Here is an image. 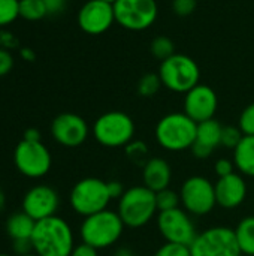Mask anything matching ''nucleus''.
Returning <instances> with one entry per match:
<instances>
[{"label":"nucleus","instance_id":"1","mask_svg":"<svg viewBox=\"0 0 254 256\" xmlns=\"http://www.w3.org/2000/svg\"><path fill=\"white\" fill-rule=\"evenodd\" d=\"M30 242L39 256H70L76 246L72 226L57 214L37 220Z\"/></svg>","mask_w":254,"mask_h":256},{"label":"nucleus","instance_id":"2","mask_svg":"<svg viewBox=\"0 0 254 256\" xmlns=\"http://www.w3.org/2000/svg\"><path fill=\"white\" fill-rule=\"evenodd\" d=\"M124 230L126 225L117 210L114 212L106 208L82 219L79 226V237L82 243L97 250H103L117 244L123 237Z\"/></svg>","mask_w":254,"mask_h":256},{"label":"nucleus","instance_id":"3","mask_svg":"<svg viewBox=\"0 0 254 256\" xmlns=\"http://www.w3.org/2000/svg\"><path fill=\"white\" fill-rule=\"evenodd\" d=\"M117 213L120 214L126 228L139 230L147 226L159 214L156 192L144 184L127 188L123 196L118 200Z\"/></svg>","mask_w":254,"mask_h":256},{"label":"nucleus","instance_id":"4","mask_svg":"<svg viewBox=\"0 0 254 256\" xmlns=\"http://www.w3.org/2000/svg\"><path fill=\"white\" fill-rule=\"evenodd\" d=\"M198 123L184 111L169 112L163 116L154 129V136L160 148L169 153H181L190 150L196 140Z\"/></svg>","mask_w":254,"mask_h":256},{"label":"nucleus","instance_id":"5","mask_svg":"<svg viewBox=\"0 0 254 256\" xmlns=\"http://www.w3.org/2000/svg\"><path fill=\"white\" fill-rule=\"evenodd\" d=\"M133 118L123 111H108L96 118L91 128L93 138L106 148H124L135 140Z\"/></svg>","mask_w":254,"mask_h":256},{"label":"nucleus","instance_id":"6","mask_svg":"<svg viewBox=\"0 0 254 256\" xmlns=\"http://www.w3.org/2000/svg\"><path fill=\"white\" fill-rule=\"evenodd\" d=\"M111 201L108 182L97 177H85L76 182L69 194L70 208L82 218L106 210Z\"/></svg>","mask_w":254,"mask_h":256},{"label":"nucleus","instance_id":"7","mask_svg":"<svg viewBox=\"0 0 254 256\" xmlns=\"http://www.w3.org/2000/svg\"><path fill=\"white\" fill-rule=\"evenodd\" d=\"M159 76L162 86L174 93H187L199 84L201 70L198 63L186 54H174L160 63Z\"/></svg>","mask_w":254,"mask_h":256},{"label":"nucleus","instance_id":"8","mask_svg":"<svg viewBox=\"0 0 254 256\" xmlns=\"http://www.w3.org/2000/svg\"><path fill=\"white\" fill-rule=\"evenodd\" d=\"M181 207L193 218H202L217 207L216 186L204 176H190L180 188Z\"/></svg>","mask_w":254,"mask_h":256},{"label":"nucleus","instance_id":"9","mask_svg":"<svg viewBox=\"0 0 254 256\" xmlns=\"http://www.w3.org/2000/svg\"><path fill=\"white\" fill-rule=\"evenodd\" d=\"M192 256H240L235 231L229 226H211L198 232L189 246Z\"/></svg>","mask_w":254,"mask_h":256},{"label":"nucleus","instance_id":"10","mask_svg":"<svg viewBox=\"0 0 254 256\" xmlns=\"http://www.w3.org/2000/svg\"><path fill=\"white\" fill-rule=\"evenodd\" d=\"M13 164L27 178H42L52 166V156L42 141L22 140L13 150Z\"/></svg>","mask_w":254,"mask_h":256},{"label":"nucleus","instance_id":"11","mask_svg":"<svg viewBox=\"0 0 254 256\" xmlns=\"http://www.w3.org/2000/svg\"><path fill=\"white\" fill-rule=\"evenodd\" d=\"M156 224L160 236L168 243L190 246L198 236L193 216L187 213L183 207L168 212H159Z\"/></svg>","mask_w":254,"mask_h":256},{"label":"nucleus","instance_id":"12","mask_svg":"<svg viewBox=\"0 0 254 256\" xmlns=\"http://www.w3.org/2000/svg\"><path fill=\"white\" fill-rule=\"evenodd\" d=\"M115 22L121 27L141 32L151 27L159 15L156 0H117L114 3Z\"/></svg>","mask_w":254,"mask_h":256},{"label":"nucleus","instance_id":"13","mask_svg":"<svg viewBox=\"0 0 254 256\" xmlns=\"http://www.w3.org/2000/svg\"><path fill=\"white\" fill-rule=\"evenodd\" d=\"M51 135L60 146L75 148L87 141L90 135V126L81 116L75 112H61L51 123Z\"/></svg>","mask_w":254,"mask_h":256},{"label":"nucleus","instance_id":"14","mask_svg":"<svg viewBox=\"0 0 254 256\" xmlns=\"http://www.w3.org/2000/svg\"><path fill=\"white\" fill-rule=\"evenodd\" d=\"M21 206L22 212L37 222L57 214L60 196L54 188L48 184H36L25 192Z\"/></svg>","mask_w":254,"mask_h":256},{"label":"nucleus","instance_id":"15","mask_svg":"<svg viewBox=\"0 0 254 256\" xmlns=\"http://www.w3.org/2000/svg\"><path fill=\"white\" fill-rule=\"evenodd\" d=\"M114 22V4L102 0H88L78 12V26L87 34H102Z\"/></svg>","mask_w":254,"mask_h":256},{"label":"nucleus","instance_id":"16","mask_svg":"<svg viewBox=\"0 0 254 256\" xmlns=\"http://www.w3.org/2000/svg\"><path fill=\"white\" fill-rule=\"evenodd\" d=\"M219 108L216 92L205 84H198L184 94V112L196 123L214 118Z\"/></svg>","mask_w":254,"mask_h":256},{"label":"nucleus","instance_id":"17","mask_svg":"<svg viewBox=\"0 0 254 256\" xmlns=\"http://www.w3.org/2000/svg\"><path fill=\"white\" fill-rule=\"evenodd\" d=\"M216 186V200L217 207L223 210H237L241 207L249 196V184L243 174L238 171L217 178Z\"/></svg>","mask_w":254,"mask_h":256},{"label":"nucleus","instance_id":"18","mask_svg":"<svg viewBox=\"0 0 254 256\" xmlns=\"http://www.w3.org/2000/svg\"><path fill=\"white\" fill-rule=\"evenodd\" d=\"M222 130H223V124L216 118L198 123L196 140L190 148L193 158L198 160H205L211 158L214 150L222 142Z\"/></svg>","mask_w":254,"mask_h":256},{"label":"nucleus","instance_id":"19","mask_svg":"<svg viewBox=\"0 0 254 256\" xmlns=\"http://www.w3.org/2000/svg\"><path fill=\"white\" fill-rule=\"evenodd\" d=\"M142 184L153 192H160L168 189L172 182V166L171 164L160 156H151L142 165Z\"/></svg>","mask_w":254,"mask_h":256},{"label":"nucleus","instance_id":"20","mask_svg":"<svg viewBox=\"0 0 254 256\" xmlns=\"http://www.w3.org/2000/svg\"><path fill=\"white\" fill-rule=\"evenodd\" d=\"M232 153L237 171L244 177L254 178V135H244Z\"/></svg>","mask_w":254,"mask_h":256},{"label":"nucleus","instance_id":"21","mask_svg":"<svg viewBox=\"0 0 254 256\" xmlns=\"http://www.w3.org/2000/svg\"><path fill=\"white\" fill-rule=\"evenodd\" d=\"M34 226H36V220H33L24 212H16L7 218L4 228L10 240L16 242V240H30Z\"/></svg>","mask_w":254,"mask_h":256},{"label":"nucleus","instance_id":"22","mask_svg":"<svg viewBox=\"0 0 254 256\" xmlns=\"http://www.w3.org/2000/svg\"><path fill=\"white\" fill-rule=\"evenodd\" d=\"M234 231L241 254L254 256V214L243 218Z\"/></svg>","mask_w":254,"mask_h":256},{"label":"nucleus","instance_id":"23","mask_svg":"<svg viewBox=\"0 0 254 256\" xmlns=\"http://www.w3.org/2000/svg\"><path fill=\"white\" fill-rule=\"evenodd\" d=\"M48 15L42 0H19V16L27 21H39Z\"/></svg>","mask_w":254,"mask_h":256},{"label":"nucleus","instance_id":"24","mask_svg":"<svg viewBox=\"0 0 254 256\" xmlns=\"http://www.w3.org/2000/svg\"><path fill=\"white\" fill-rule=\"evenodd\" d=\"M124 153H126V158L136 164V165H144L148 159H150V150H148V146L141 141V140H133L132 142H129L126 147H124Z\"/></svg>","mask_w":254,"mask_h":256},{"label":"nucleus","instance_id":"25","mask_svg":"<svg viewBox=\"0 0 254 256\" xmlns=\"http://www.w3.org/2000/svg\"><path fill=\"white\" fill-rule=\"evenodd\" d=\"M150 51L154 58L165 62L166 58L175 54V46H174V42L168 36H157L153 39L150 45Z\"/></svg>","mask_w":254,"mask_h":256},{"label":"nucleus","instance_id":"26","mask_svg":"<svg viewBox=\"0 0 254 256\" xmlns=\"http://www.w3.org/2000/svg\"><path fill=\"white\" fill-rule=\"evenodd\" d=\"M156 201H157V208L159 212H168L181 207V198L180 192L168 188L160 192H156Z\"/></svg>","mask_w":254,"mask_h":256},{"label":"nucleus","instance_id":"27","mask_svg":"<svg viewBox=\"0 0 254 256\" xmlns=\"http://www.w3.org/2000/svg\"><path fill=\"white\" fill-rule=\"evenodd\" d=\"M162 87V81H160V76L159 74H154V72H150V74H145L139 82H138V93L142 96V98H151L154 96Z\"/></svg>","mask_w":254,"mask_h":256},{"label":"nucleus","instance_id":"28","mask_svg":"<svg viewBox=\"0 0 254 256\" xmlns=\"http://www.w3.org/2000/svg\"><path fill=\"white\" fill-rule=\"evenodd\" d=\"M19 16V0H0V27L12 24Z\"/></svg>","mask_w":254,"mask_h":256},{"label":"nucleus","instance_id":"29","mask_svg":"<svg viewBox=\"0 0 254 256\" xmlns=\"http://www.w3.org/2000/svg\"><path fill=\"white\" fill-rule=\"evenodd\" d=\"M243 136L244 135H243V132H241V129L238 126H223L220 146L234 152L237 148V146L241 142Z\"/></svg>","mask_w":254,"mask_h":256},{"label":"nucleus","instance_id":"30","mask_svg":"<svg viewBox=\"0 0 254 256\" xmlns=\"http://www.w3.org/2000/svg\"><path fill=\"white\" fill-rule=\"evenodd\" d=\"M238 128L243 135H254V102L243 110L238 120Z\"/></svg>","mask_w":254,"mask_h":256},{"label":"nucleus","instance_id":"31","mask_svg":"<svg viewBox=\"0 0 254 256\" xmlns=\"http://www.w3.org/2000/svg\"><path fill=\"white\" fill-rule=\"evenodd\" d=\"M153 256H192L190 255V248L184 244H175V243H168L162 244Z\"/></svg>","mask_w":254,"mask_h":256},{"label":"nucleus","instance_id":"32","mask_svg":"<svg viewBox=\"0 0 254 256\" xmlns=\"http://www.w3.org/2000/svg\"><path fill=\"white\" fill-rule=\"evenodd\" d=\"M237 168H235V164H234V159H228V158H220L216 160L214 164V172L219 178L222 177H226L232 172H235Z\"/></svg>","mask_w":254,"mask_h":256},{"label":"nucleus","instance_id":"33","mask_svg":"<svg viewBox=\"0 0 254 256\" xmlns=\"http://www.w3.org/2000/svg\"><path fill=\"white\" fill-rule=\"evenodd\" d=\"M198 0H174L172 9L178 16H189L196 9Z\"/></svg>","mask_w":254,"mask_h":256},{"label":"nucleus","instance_id":"34","mask_svg":"<svg viewBox=\"0 0 254 256\" xmlns=\"http://www.w3.org/2000/svg\"><path fill=\"white\" fill-rule=\"evenodd\" d=\"M13 68L12 54L6 48H0V76L7 75Z\"/></svg>","mask_w":254,"mask_h":256},{"label":"nucleus","instance_id":"35","mask_svg":"<svg viewBox=\"0 0 254 256\" xmlns=\"http://www.w3.org/2000/svg\"><path fill=\"white\" fill-rule=\"evenodd\" d=\"M45 8H46V12L48 15H57V14H61L67 4V0H42Z\"/></svg>","mask_w":254,"mask_h":256},{"label":"nucleus","instance_id":"36","mask_svg":"<svg viewBox=\"0 0 254 256\" xmlns=\"http://www.w3.org/2000/svg\"><path fill=\"white\" fill-rule=\"evenodd\" d=\"M108 190H109L111 200H120L123 194L126 192V188L120 180H108Z\"/></svg>","mask_w":254,"mask_h":256},{"label":"nucleus","instance_id":"37","mask_svg":"<svg viewBox=\"0 0 254 256\" xmlns=\"http://www.w3.org/2000/svg\"><path fill=\"white\" fill-rule=\"evenodd\" d=\"M70 256H99V250L81 242L79 244L73 248Z\"/></svg>","mask_w":254,"mask_h":256},{"label":"nucleus","instance_id":"38","mask_svg":"<svg viewBox=\"0 0 254 256\" xmlns=\"http://www.w3.org/2000/svg\"><path fill=\"white\" fill-rule=\"evenodd\" d=\"M13 252L16 256H24L33 254V246L30 240H16L13 242Z\"/></svg>","mask_w":254,"mask_h":256},{"label":"nucleus","instance_id":"39","mask_svg":"<svg viewBox=\"0 0 254 256\" xmlns=\"http://www.w3.org/2000/svg\"><path fill=\"white\" fill-rule=\"evenodd\" d=\"M22 140H27V141H40V132L34 128H30L24 132V138Z\"/></svg>","mask_w":254,"mask_h":256},{"label":"nucleus","instance_id":"40","mask_svg":"<svg viewBox=\"0 0 254 256\" xmlns=\"http://www.w3.org/2000/svg\"><path fill=\"white\" fill-rule=\"evenodd\" d=\"M21 56H22V58L27 60V62L34 60V52H33L31 50H28V48H22V50H21Z\"/></svg>","mask_w":254,"mask_h":256},{"label":"nucleus","instance_id":"41","mask_svg":"<svg viewBox=\"0 0 254 256\" xmlns=\"http://www.w3.org/2000/svg\"><path fill=\"white\" fill-rule=\"evenodd\" d=\"M115 256H138L136 254H133V252H129V250H120L118 254Z\"/></svg>","mask_w":254,"mask_h":256},{"label":"nucleus","instance_id":"42","mask_svg":"<svg viewBox=\"0 0 254 256\" xmlns=\"http://www.w3.org/2000/svg\"><path fill=\"white\" fill-rule=\"evenodd\" d=\"M4 202H6V200H4V194L1 192V189H0V212L3 210V207H4Z\"/></svg>","mask_w":254,"mask_h":256},{"label":"nucleus","instance_id":"43","mask_svg":"<svg viewBox=\"0 0 254 256\" xmlns=\"http://www.w3.org/2000/svg\"><path fill=\"white\" fill-rule=\"evenodd\" d=\"M102 2H106V3H111V4H114L117 0H102Z\"/></svg>","mask_w":254,"mask_h":256},{"label":"nucleus","instance_id":"44","mask_svg":"<svg viewBox=\"0 0 254 256\" xmlns=\"http://www.w3.org/2000/svg\"><path fill=\"white\" fill-rule=\"evenodd\" d=\"M24 256H39V255H36V254L33 252V254H28V255H24Z\"/></svg>","mask_w":254,"mask_h":256},{"label":"nucleus","instance_id":"45","mask_svg":"<svg viewBox=\"0 0 254 256\" xmlns=\"http://www.w3.org/2000/svg\"><path fill=\"white\" fill-rule=\"evenodd\" d=\"M0 256H10V255H7V254H0Z\"/></svg>","mask_w":254,"mask_h":256},{"label":"nucleus","instance_id":"46","mask_svg":"<svg viewBox=\"0 0 254 256\" xmlns=\"http://www.w3.org/2000/svg\"><path fill=\"white\" fill-rule=\"evenodd\" d=\"M240 256H252V255H244V254H241V255Z\"/></svg>","mask_w":254,"mask_h":256}]
</instances>
